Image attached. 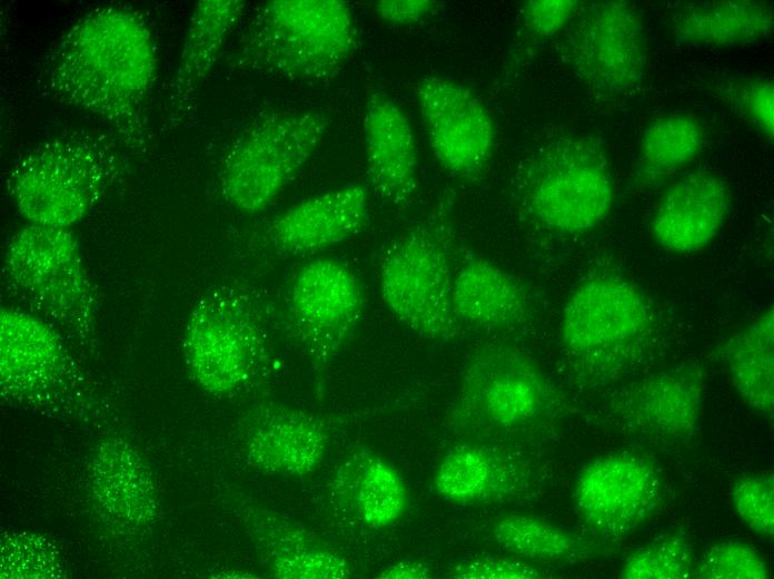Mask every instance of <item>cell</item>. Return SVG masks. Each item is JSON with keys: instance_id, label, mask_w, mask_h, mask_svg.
<instances>
[{"instance_id": "1", "label": "cell", "mask_w": 774, "mask_h": 579, "mask_svg": "<svg viewBox=\"0 0 774 579\" xmlns=\"http://www.w3.org/2000/svg\"><path fill=\"white\" fill-rule=\"evenodd\" d=\"M157 49L146 20L123 6L79 18L51 50L41 72L49 96L109 125L126 147L150 146L147 101L157 76Z\"/></svg>"}, {"instance_id": "2", "label": "cell", "mask_w": 774, "mask_h": 579, "mask_svg": "<svg viewBox=\"0 0 774 579\" xmlns=\"http://www.w3.org/2000/svg\"><path fill=\"white\" fill-rule=\"evenodd\" d=\"M657 328V315L642 288L613 271L594 269L566 300L560 342L583 383L607 384L644 362Z\"/></svg>"}, {"instance_id": "3", "label": "cell", "mask_w": 774, "mask_h": 579, "mask_svg": "<svg viewBox=\"0 0 774 579\" xmlns=\"http://www.w3.org/2000/svg\"><path fill=\"white\" fill-rule=\"evenodd\" d=\"M126 167L115 138L79 129L48 138L23 154L6 186L29 224L70 228L96 208Z\"/></svg>"}, {"instance_id": "4", "label": "cell", "mask_w": 774, "mask_h": 579, "mask_svg": "<svg viewBox=\"0 0 774 579\" xmlns=\"http://www.w3.org/2000/svg\"><path fill=\"white\" fill-rule=\"evenodd\" d=\"M358 30L341 0H270L241 33L234 61L252 71L296 81L333 78L355 53Z\"/></svg>"}, {"instance_id": "5", "label": "cell", "mask_w": 774, "mask_h": 579, "mask_svg": "<svg viewBox=\"0 0 774 579\" xmlns=\"http://www.w3.org/2000/svg\"><path fill=\"white\" fill-rule=\"evenodd\" d=\"M270 314L249 290L224 285L205 293L186 323L188 371L206 392L229 396L264 379L274 361Z\"/></svg>"}, {"instance_id": "6", "label": "cell", "mask_w": 774, "mask_h": 579, "mask_svg": "<svg viewBox=\"0 0 774 579\" xmlns=\"http://www.w3.org/2000/svg\"><path fill=\"white\" fill-rule=\"evenodd\" d=\"M517 205L543 227L580 234L597 227L614 203V178L601 144L591 136L557 135L538 146L512 180Z\"/></svg>"}, {"instance_id": "7", "label": "cell", "mask_w": 774, "mask_h": 579, "mask_svg": "<svg viewBox=\"0 0 774 579\" xmlns=\"http://www.w3.org/2000/svg\"><path fill=\"white\" fill-rule=\"evenodd\" d=\"M2 272L28 311L77 337L93 333L96 290L70 228L28 223L8 243Z\"/></svg>"}, {"instance_id": "8", "label": "cell", "mask_w": 774, "mask_h": 579, "mask_svg": "<svg viewBox=\"0 0 774 579\" xmlns=\"http://www.w3.org/2000/svg\"><path fill=\"white\" fill-rule=\"evenodd\" d=\"M455 254L449 226L433 219L394 239L380 261L379 290L387 308L400 323L437 342L463 333L452 300Z\"/></svg>"}, {"instance_id": "9", "label": "cell", "mask_w": 774, "mask_h": 579, "mask_svg": "<svg viewBox=\"0 0 774 579\" xmlns=\"http://www.w3.org/2000/svg\"><path fill=\"white\" fill-rule=\"evenodd\" d=\"M558 405L556 389L532 356L487 342L464 364L449 421L465 430L514 432L543 422Z\"/></svg>"}, {"instance_id": "10", "label": "cell", "mask_w": 774, "mask_h": 579, "mask_svg": "<svg viewBox=\"0 0 774 579\" xmlns=\"http://www.w3.org/2000/svg\"><path fill=\"white\" fill-rule=\"evenodd\" d=\"M328 125L318 110L278 111L247 127L221 164L219 186L237 212L266 210L319 147Z\"/></svg>"}, {"instance_id": "11", "label": "cell", "mask_w": 774, "mask_h": 579, "mask_svg": "<svg viewBox=\"0 0 774 579\" xmlns=\"http://www.w3.org/2000/svg\"><path fill=\"white\" fill-rule=\"evenodd\" d=\"M556 51L593 94L615 98L636 90L648 70L642 18L626 1L583 4L563 30Z\"/></svg>"}, {"instance_id": "12", "label": "cell", "mask_w": 774, "mask_h": 579, "mask_svg": "<svg viewBox=\"0 0 774 579\" xmlns=\"http://www.w3.org/2000/svg\"><path fill=\"white\" fill-rule=\"evenodd\" d=\"M364 311L363 286L346 263L319 257L296 271L286 297L287 325L317 380L350 341Z\"/></svg>"}, {"instance_id": "13", "label": "cell", "mask_w": 774, "mask_h": 579, "mask_svg": "<svg viewBox=\"0 0 774 579\" xmlns=\"http://www.w3.org/2000/svg\"><path fill=\"white\" fill-rule=\"evenodd\" d=\"M662 499L655 463L632 451L613 452L586 463L573 485L575 510L596 537L613 544L642 527Z\"/></svg>"}, {"instance_id": "14", "label": "cell", "mask_w": 774, "mask_h": 579, "mask_svg": "<svg viewBox=\"0 0 774 579\" xmlns=\"http://www.w3.org/2000/svg\"><path fill=\"white\" fill-rule=\"evenodd\" d=\"M415 96L431 151L452 176L475 181L495 148V126L483 101L467 87L443 77L421 78Z\"/></svg>"}, {"instance_id": "15", "label": "cell", "mask_w": 774, "mask_h": 579, "mask_svg": "<svg viewBox=\"0 0 774 579\" xmlns=\"http://www.w3.org/2000/svg\"><path fill=\"white\" fill-rule=\"evenodd\" d=\"M706 390L701 363L651 373L626 386L613 413L632 433L659 445L689 443L698 431Z\"/></svg>"}, {"instance_id": "16", "label": "cell", "mask_w": 774, "mask_h": 579, "mask_svg": "<svg viewBox=\"0 0 774 579\" xmlns=\"http://www.w3.org/2000/svg\"><path fill=\"white\" fill-rule=\"evenodd\" d=\"M71 373V360L53 325L18 306L1 308L3 395L20 402L42 401L59 393Z\"/></svg>"}, {"instance_id": "17", "label": "cell", "mask_w": 774, "mask_h": 579, "mask_svg": "<svg viewBox=\"0 0 774 579\" xmlns=\"http://www.w3.org/2000/svg\"><path fill=\"white\" fill-rule=\"evenodd\" d=\"M329 438L327 423L318 414L268 402L249 416L246 458L250 465L266 473L306 475L322 462Z\"/></svg>"}, {"instance_id": "18", "label": "cell", "mask_w": 774, "mask_h": 579, "mask_svg": "<svg viewBox=\"0 0 774 579\" xmlns=\"http://www.w3.org/2000/svg\"><path fill=\"white\" fill-rule=\"evenodd\" d=\"M369 217V193L349 184L310 196L277 215L267 228L271 246L289 255L310 254L357 235Z\"/></svg>"}, {"instance_id": "19", "label": "cell", "mask_w": 774, "mask_h": 579, "mask_svg": "<svg viewBox=\"0 0 774 579\" xmlns=\"http://www.w3.org/2000/svg\"><path fill=\"white\" fill-rule=\"evenodd\" d=\"M730 205L731 192L724 178L707 170L691 171L661 196L651 220L652 235L668 252H698L715 238Z\"/></svg>"}, {"instance_id": "20", "label": "cell", "mask_w": 774, "mask_h": 579, "mask_svg": "<svg viewBox=\"0 0 774 579\" xmlns=\"http://www.w3.org/2000/svg\"><path fill=\"white\" fill-rule=\"evenodd\" d=\"M364 146L369 183L386 204L405 208L418 185L416 137L409 118L389 96H369L364 117Z\"/></svg>"}, {"instance_id": "21", "label": "cell", "mask_w": 774, "mask_h": 579, "mask_svg": "<svg viewBox=\"0 0 774 579\" xmlns=\"http://www.w3.org/2000/svg\"><path fill=\"white\" fill-rule=\"evenodd\" d=\"M247 528L267 572L278 579H345L351 566L309 529L262 507L247 511Z\"/></svg>"}, {"instance_id": "22", "label": "cell", "mask_w": 774, "mask_h": 579, "mask_svg": "<svg viewBox=\"0 0 774 579\" xmlns=\"http://www.w3.org/2000/svg\"><path fill=\"white\" fill-rule=\"evenodd\" d=\"M89 489L101 517L120 530H139L157 513L150 471L138 452L121 439H108L93 451Z\"/></svg>"}, {"instance_id": "23", "label": "cell", "mask_w": 774, "mask_h": 579, "mask_svg": "<svg viewBox=\"0 0 774 579\" xmlns=\"http://www.w3.org/2000/svg\"><path fill=\"white\" fill-rule=\"evenodd\" d=\"M452 300L463 325L508 331L523 326L533 316L526 287L494 263L474 255L458 261Z\"/></svg>"}, {"instance_id": "24", "label": "cell", "mask_w": 774, "mask_h": 579, "mask_svg": "<svg viewBox=\"0 0 774 579\" xmlns=\"http://www.w3.org/2000/svg\"><path fill=\"white\" fill-rule=\"evenodd\" d=\"M527 479L526 468L514 459L484 446L459 445L443 458L433 485L443 499L467 504L516 494Z\"/></svg>"}, {"instance_id": "25", "label": "cell", "mask_w": 774, "mask_h": 579, "mask_svg": "<svg viewBox=\"0 0 774 579\" xmlns=\"http://www.w3.org/2000/svg\"><path fill=\"white\" fill-rule=\"evenodd\" d=\"M774 26L771 3L722 0L682 6L672 17L674 41L684 46H745L767 38Z\"/></svg>"}, {"instance_id": "26", "label": "cell", "mask_w": 774, "mask_h": 579, "mask_svg": "<svg viewBox=\"0 0 774 579\" xmlns=\"http://www.w3.org/2000/svg\"><path fill=\"white\" fill-rule=\"evenodd\" d=\"M246 2L241 0H200L194 6L181 53L169 85L168 104L182 111L192 100L239 21Z\"/></svg>"}, {"instance_id": "27", "label": "cell", "mask_w": 774, "mask_h": 579, "mask_svg": "<svg viewBox=\"0 0 774 579\" xmlns=\"http://www.w3.org/2000/svg\"><path fill=\"white\" fill-rule=\"evenodd\" d=\"M716 354L743 402L767 418L774 410V311L766 308L726 337Z\"/></svg>"}, {"instance_id": "28", "label": "cell", "mask_w": 774, "mask_h": 579, "mask_svg": "<svg viewBox=\"0 0 774 579\" xmlns=\"http://www.w3.org/2000/svg\"><path fill=\"white\" fill-rule=\"evenodd\" d=\"M335 492L363 524L380 529L396 523L408 507L399 472L375 454L356 455L338 471Z\"/></svg>"}, {"instance_id": "29", "label": "cell", "mask_w": 774, "mask_h": 579, "mask_svg": "<svg viewBox=\"0 0 774 579\" xmlns=\"http://www.w3.org/2000/svg\"><path fill=\"white\" fill-rule=\"evenodd\" d=\"M495 541L530 561L573 563L611 553L613 544L565 530L542 518L507 514L494 522Z\"/></svg>"}, {"instance_id": "30", "label": "cell", "mask_w": 774, "mask_h": 579, "mask_svg": "<svg viewBox=\"0 0 774 579\" xmlns=\"http://www.w3.org/2000/svg\"><path fill=\"white\" fill-rule=\"evenodd\" d=\"M703 131L689 115H671L652 121L639 143L637 183L653 186L691 163L699 153Z\"/></svg>"}, {"instance_id": "31", "label": "cell", "mask_w": 774, "mask_h": 579, "mask_svg": "<svg viewBox=\"0 0 774 579\" xmlns=\"http://www.w3.org/2000/svg\"><path fill=\"white\" fill-rule=\"evenodd\" d=\"M695 566L691 538L682 528H676L626 555L618 576L623 579H684L694 577Z\"/></svg>"}, {"instance_id": "32", "label": "cell", "mask_w": 774, "mask_h": 579, "mask_svg": "<svg viewBox=\"0 0 774 579\" xmlns=\"http://www.w3.org/2000/svg\"><path fill=\"white\" fill-rule=\"evenodd\" d=\"M710 87L766 140L774 137V85L760 76H721Z\"/></svg>"}, {"instance_id": "33", "label": "cell", "mask_w": 774, "mask_h": 579, "mask_svg": "<svg viewBox=\"0 0 774 579\" xmlns=\"http://www.w3.org/2000/svg\"><path fill=\"white\" fill-rule=\"evenodd\" d=\"M699 579H767L771 571L763 555L741 540H722L707 548L696 561Z\"/></svg>"}, {"instance_id": "34", "label": "cell", "mask_w": 774, "mask_h": 579, "mask_svg": "<svg viewBox=\"0 0 774 579\" xmlns=\"http://www.w3.org/2000/svg\"><path fill=\"white\" fill-rule=\"evenodd\" d=\"M1 577L57 578L61 575L57 548L39 534L19 533L2 540Z\"/></svg>"}, {"instance_id": "35", "label": "cell", "mask_w": 774, "mask_h": 579, "mask_svg": "<svg viewBox=\"0 0 774 579\" xmlns=\"http://www.w3.org/2000/svg\"><path fill=\"white\" fill-rule=\"evenodd\" d=\"M731 502L740 519L757 536H774V478L772 472L737 477L731 484Z\"/></svg>"}, {"instance_id": "36", "label": "cell", "mask_w": 774, "mask_h": 579, "mask_svg": "<svg viewBox=\"0 0 774 579\" xmlns=\"http://www.w3.org/2000/svg\"><path fill=\"white\" fill-rule=\"evenodd\" d=\"M582 2L576 0H530L520 8V30L532 40H545L560 33L572 21Z\"/></svg>"}, {"instance_id": "37", "label": "cell", "mask_w": 774, "mask_h": 579, "mask_svg": "<svg viewBox=\"0 0 774 579\" xmlns=\"http://www.w3.org/2000/svg\"><path fill=\"white\" fill-rule=\"evenodd\" d=\"M448 577L457 579H536L542 570L520 560L484 557L456 565Z\"/></svg>"}, {"instance_id": "38", "label": "cell", "mask_w": 774, "mask_h": 579, "mask_svg": "<svg viewBox=\"0 0 774 579\" xmlns=\"http://www.w3.org/2000/svg\"><path fill=\"white\" fill-rule=\"evenodd\" d=\"M437 6L431 0H381L375 3V13L385 23L409 26L430 16Z\"/></svg>"}, {"instance_id": "39", "label": "cell", "mask_w": 774, "mask_h": 579, "mask_svg": "<svg viewBox=\"0 0 774 579\" xmlns=\"http://www.w3.org/2000/svg\"><path fill=\"white\" fill-rule=\"evenodd\" d=\"M431 570L418 561H400L383 570L377 578L384 579H427Z\"/></svg>"}]
</instances>
